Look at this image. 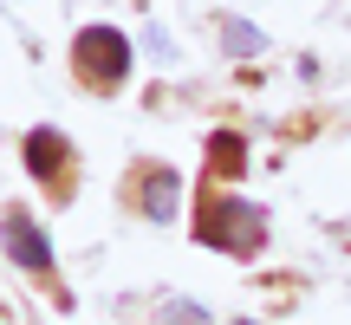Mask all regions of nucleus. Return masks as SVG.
<instances>
[{"mask_svg": "<svg viewBox=\"0 0 351 325\" xmlns=\"http://www.w3.org/2000/svg\"><path fill=\"white\" fill-rule=\"evenodd\" d=\"M241 169H247V143H241V130H215V137H208V176L234 182Z\"/></svg>", "mask_w": 351, "mask_h": 325, "instance_id": "nucleus-6", "label": "nucleus"}, {"mask_svg": "<svg viewBox=\"0 0 351 325\" xmlns=\"http://www.w3.org/2000/svg\"><path fill=\"white\" fill-rule=\"evenodd\" d=\"M195 241L215 254H261L267 248V208L247 195H202V215H195Z\"/></svg>", "mask_w": 351, "mask_h": 325, "instance_id": "nucleus-1", "label": "nucleus"}, {"mask_svg": "<svg viewBox=\"0 0 351 325\" xmlns=\"http://www.w3.org/2000/svg\"><path fill=\"white\" fill-rule=\"evenodd\" d=\"M176 195H182V182H176V169H169V162L143 169V182H137V208L150 215V221H169V215H176Z\"/></svg>", "mask_w": 351, "mask_h": 325, "instance_id": "nucleus-4", "label": "nucleus"}, {"mask_svg": "<svg viewBox=\"0 0 351 325\" xmlns=\"http://www.w3.org/2000/svg\"><path fill=\"white\" fill-rule=\"evenodd\" d=\"M241 325H254V319H241Z\"/></svg>", "mask_w": 351, "mask_h": 325, "instance_id": "nucleus-9", "label": "nucleus"}, {"mask_svg": "<svg viewBox=\"0 0 351 325\" xmlns=\"http://www.w3.org/2000/svg\"><path fill=\"white\" fill-rule=\"evenodd\" d=\"M26 169L39 176V182H59L65 176V137H52V130H33V137H26Z\"/></svg>", "mask_w": 351, "mask_h": 325, "instance_id": "nucleus-5", "label": "nucleus"}, {"mask_svg": "<svg viewBox=\"0 0 351 325\" xmlns=\"http://www.w3.org/2000/svg\"><path fill=\"white\" fill-rule=\"evenodd\" d=\"M72 72L85 78V91H117L130 78V39L117 26H85L72 39Z\"/></svg>", "mask_w": 351, "mask_h": 325, "instance_id": "nucleus-2", "label": "nucleus"}, {"mask_svg": "<svg viewBox=\"0 0 351 325\" xmlns=\"http://www.w3.org/2000/svg\"><path fill=\"white\" fill-rule=\"evenodd\" d=\"M0 241H7V261L13 267H26V274H52V241H46V228H39L33 215L13 208L7 228H0Z\"/></svg>", "mask_w": 351, "mask_h": 325, "instance_id": "nucleus-3", "label": "nucleus"}, {"mask_svg": "<svg viewBox=\"0 0 351 325\" xmlns=\"http://www.w3.org/2000/svg\"><path fill=\"white\" fill-rule=\"evenodd\" d=\"M156 325H215V319H208V306H195V300H163L156 306Z\"/></svg>", "mask_w": 351, "mask_h": 325, "instance_id": "nucleus-8", "label": "nucleus"}, {"mask_svg": "<svg viewBox=\"0 0 351 325\" xmlns=\"http://www.w3.org/2000/svg\"><path fill=\"white\" fill-rule=\"evenodd\" d=\"M221 46H228V59H254V52H261L267 39L254 33L247 20H234V13H221Z\"/></svg>", "mask_w": 351, "mask_h": 325, "instance_id": "nucleus-7", "label": "nucleus"}]
</instances>
